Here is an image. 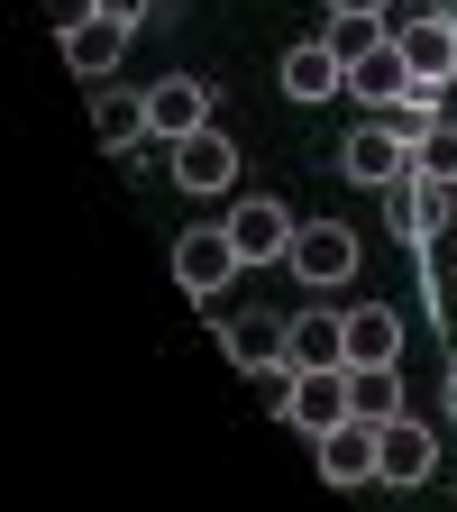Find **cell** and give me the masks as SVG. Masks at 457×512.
<instances>
[{
  "instance_id": "obj_8",
  "label": "cell",
  "mask_w": 457,
  "mask_h": 512,
  "mask_svg": "<svg viewBox=\"0 0 457 512\" xmlns=\"http://www.w3.org/2000/svg\"><path fill=\"white\" fill-rule=\"evenodd\" d=\"M284 357L293 366H348V311H330V302L293 311L284 320Z\"/></svg>"
},
{
  "instance_id": "obj_22",
  "label": "cell",
  "mask_w": 457,
  "mask_h": 512,
  "mask_svg": "<svg viewBox=\"0 0 457 512\" xmlns=\"http://www.w3.org/2000/svg\"><path fill=\"white\" fill-rule=\"evenodd\" d=\"M46 19H55V37H74L83 19H101V0H46Z\"/></svg>"
},
{
  "instance_id": "obj_25",
  "label": "cell",
  "mask_w": 457,
  "mask_h": 512,
  "mask_svg": "<svg viewBox=\"0 0 457 512\" xmlns=\"http://www.w3.org/2000/svg\"><path fill=\"white\" fill-rule=\"evenodd\" d=\"M330 10H384V0H330Z\"/></svg>"
},
{
  "instance_id": "obj_17",
  "label": "cell",
  "mask_w": 457,
  "mask_h": 512,
  "mask_svg": "<svg viewBox=\"0 0 457 512\" xmlns=\"http://www.w3.org/2000/svg\"><path fill=\"white\" fill-rule=\"evenodd\" d=\"M348 412L357 421H403V366H348Z\"/></svg>"
},
{
  "instance_id": "obj_13",
  "label": "cell",
  "mask_w": 457,
  "mask_h": 512,
  "mask_svg": "<svg viewBox=\"0 0 457 512\" xmlns=\"http://www.w3.org/2000/svg\"><path fill=\"white\" fill-rule=\"evenodd\" d=\"M403 357V311L394 302H357L348 311V366H394Z\"/></svg>"
},
{
  "instance_id": "obj_16",
  "label": "cell",
  "mask_w": 457,
  "mask_h": 512,
  "mask_svg": "<svg viewBox=\"0 0 457 512\" xmlns=\"http://www.w3.org/2000/svg\"><path fill=\"white\" fill-rule=\"evenodd\" d=\"M220 348H229V366H247V375L293 366V357H284V320H229V330H220Z\"/></svg>"
},
{
  "instance_id": "obj_7",
  "label": "cell",
  "mask_w": 457,
  "mask_h": 512,
  "mask_svg": "<svg viewBox=\"0 0 457 512\" xmlns=\"http://www.w3.org/2000/svg\"><path fill=\"white\" fill-rule=\"evenodd\" d=\"M211 101H220L211 74H165V83L147 92V138L174 147V138H192V128H211Z\"/></svg>"
},
{
  "instance_id": "obj_12",
  "label": "cell",
  "mask_w": 457,
  "mask_h": 512,
  "mask_svg": "<svg viewBox=\"0 0 457 512\" xmlns=\"http://www.w3.org/2000/svg\"><path fill=\"white\" fill-rule=\"evenodd\" d=\"M412 83H421V74H412L403 37H384L375 55H357V64H348V92H357V101H375V110H384V101H403Z\"/></svg>"
},
{
  "instance_id": "obj_1",
  "label": "cell",
  "mask_w": 457,
  "mask_h": 512,
  "mask_svg": "<svg viewBox=\"0 0 457 512\" xmlns=\"http://www.w3.org/2000/svg\"><path fill=\"white\" fill-rule=\"evenodd\" d=\"M238 238H229V220H202V229H183L174 238V284L192 293V302H220L229 284H238Z\"/></svg>"
},
{
  "instance_id": "obj_9",
  "label": "cell",
  "mask_w": 457,
  "mask_h": 512,
  "mask_svg": "<svg viewBox=\"0 0 457 512\" xmlns=\"http://www.w3.org/2000/svg\"><path fill=\"white\" fill-rule=\"evenodd\" d=\"M293 229H302V220H293L284 202H266V192L229 211V238H238V256H247V266H266V256H293Z\"/></svg>"
},
{
  "instance_id": "obj_5",
  "label": "cell",
  "mask_w": 457,
  "mask_h": 512,
  "mask_svg": "<svg viewBox=\"0 0 457 512\" xmlns=\"http://www.w3.org/2000/svg\"><path fill=\"white\" fill-rule=\"evenodd\" d=\"M284 421H293L302 439L339 430V421H348V366H302V375L284 384Z\"/></svg>"
},
{
  "instance_id": "obj_4",
  "label": "cell",
  "mask_w": 457,
  "mask_h": 512,
  "mask_svg": "<svg viewBox=\"0 0 457 512\" xmlns=\"http://www.w3.org/2000/svg\"><path fill=\"white\" fill-rule=\"evenodd\" d=\"M339 174L348 183H403L412 174V138H403V128L394 119H366V128H348V138H339Z\"/></svg>"
},
{
  "instance_id": "obj_15",
  "label": "cell",
  "mask_w": 457,
  "mask_h": 512,
  "mask_svg": "<svg viewBox=\"0 0 457 512\" xmlns=\"http://www.w3.org/2000/svg\"><path fill=\"white\" fill-rule=\"evenodd\" d=\"M394 37H403V55H412L421 83H448V74H457V28H448V19H421V10H412Z\"/></svg>"
},
{
  "instance_id": "obj_2",
  "label": "cell",
  "mask_w": 457,
  "mask_h": 512,
  "mask_svg": "<svg viewBox=\"0 0 457 512\" xmlns=\"http://www.w3.org/2000/svg\"><path fill=\"white\" fill-rule=\"evenodd\" d=\"M384 220H394V238L421 256V247L457 220V183H439V174H421V165H412L403 183H384Z\"/></svg>"
},
{
  "instance_id": "obj_21",
  "label": "cell",
  "mask_w": 457,
  "mask_h": 512,
  "mask_svg": "<svg viewBox=\"0 0 457 512\" xmlns=\"http://www.w3.org/2000/svg\"><path fill=\"white\" fill-rule=\"evenodd\" d=\"M412 165L439 174V183H457V119H430L421 128V138H412Z\"/></svg>"
},
{
  "instance_id": "obj_10",
  "label": "cell",
  "mask_w": 457,
  "mask_h": 512,
  "mask_svg": "<svg viewBox=\"0 0 457 512\" xmlns=\"http://www.w3.org/2000/svg\"><path fill=\"white\" fill-rule=\"evenodd\" d=\"M174 183H183V192H229V183H238V147L220 138V128L174 138Z\"/></svg>"
},
{
  "instance_id": "obj_11",
  "label": "cell",
  "mask_w": 457,
  "mask_h": 512,
  "mask_svg": "<svg viewBox=\"0 0 457 512\" xmlns=\"http://www.w3.org/2000/svg\"><path fill=\"white\" fill-rule=\"evenodd\" d=\"M275 83H284L293 101H330V92L348 83V55H339L330 37H302V46H293V55L275 64Z\"/></svg>"
},
{
  "instance_id": "obj_3",
  "label": "cell",
  "mask_w": 457,
  "mask_h": 512,
  "mask_svg": "<svg viewBox=\"0 0 457 512\" xmlns=\"http://www.w3.org/2000/svg\"><path fill=\"white\" fill-rule=\"evenodd\" d=\"M284 266L311 284V293H339L348 275H357V238H348V220H302L293 229V256Z\"/></svg>"
},
{
  "instance_id": "obj_26",
  "label": "cell",
  "mask_w": 457,
  "mask_h": 512,
  "mask_svg": "<svg viewBox=\"0 0 457 512\" xmlns=\"http://www.w3.org/2000/svg\"><path fill=\"white\" fill-rule=\"evenodd\" d=\"M448 421H457V366H448Z\"/></svg>"
},
{
  "instance_id": "obj_14",
  "label": "cell",
  "mask_w": 457,
  "mask_h": 512,
  "mask_svg": "<svg viewBox=\"0 0 457 512\" xmlns=\"http://www.w3.org/2000/svg\"><path fill=\"white\" fill-rule=\"evenodd\" d=\"M430 467H439V439L403 412V421H384V485H430Z\"/></svg>"
},
{
  "instance_id": "obj_24",
  "label": "cell",
  "mask_w": 457,
  "mask_h": 512,
  "mask_svg": "<svg viewBox=\"0 0 457 512\" xmlns=\"http://www.w3.org/2000/svg\"><path fill=\"white\" fill-rule=\"evenodd\" d=\"M412 10H421V19H448V28H457V0H412Z\"/></svg>"
},
{
  "instance_id": "obj_20",
  "label": "cell",
  "mask_w": 457,
  "mask_h": 512,
  "mask_svg": "<svg viewBox=\"0 0 457 512\" xmlns=\"http://www.w3.org/2000/svg\"><path fill=\"white\" fill-rule=\"evenodd\" d=\"M330 46L357 64V55H375L384 46V10H330Z\"/></svg>"
},
{
  "instance_id": "obj_19",
  "label": "cell",
  "mask_w": 457,
  "mask_h": 512,
  "mask_svg": "<svg viewBox=\"0 0 457 512\" xmlns=\"http://www.w3.org/2000/svg\"><path fill=\"white\" fill-rule=\"evenodd\" d=\"M92 128H101V147L147 138V92H138V101H128V92H101V101H92Z\"/></svg>"
},
{
  "instance_id": "obj_18",
  "label": "cell",
  "mask_w": 457,
  "mask_h": 512,
  "mask_svg": "<svg viewBox=\"0 0 457 512\" xmlns=\"http://www.w3.org/2000/svg\"><path fill=\"white\" fill-rule=\"evenodd\" d=\"M119 55H128V28L119 19H83L74 37H64V64H74V74H110Z\"/></svg>"
},
{
  "instance_id": "obj_23",
  "label": "cell",
  "mask_w": 457,
  "mask_h": 512,
  "mask_svg": "<svg viewBox=\"0 0 457 512\" xmlns=\"http://www.w3.org/2000/svg\"><path fill=\"white\" fill-rule=\"evenodd\" d=\"M101 19H119V28H138V19H147V0H101Z\"/></svg>"
},
{
  "instance_id": "obj_6",
  "label": "cell",
  "mask_w": 457,
  "mask_h": 512,
  "mask_svg": "<svg viewBox=\"0 0 457 512\" xmlns=\"http://www.w3.org/2000/svg\"><path fill=\"white\" fill-rule=\"evenodd\" d=\"M320 448V476H330V485H366V476H384V421H339V430H320L311 439Z\"/></svg>"
}]
</instances>
